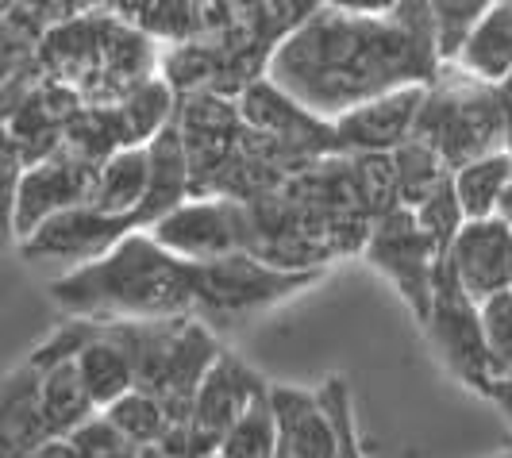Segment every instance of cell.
Returning <instances> with one entry per match:
<instances>
[{
    "label": "cell",
    "mask_w": 512,
    "mask_h": 458,
    "mask_svg": "<svg viewBox=\"0 0 512 458\" xmlns=\"http://www.w3.org/2000/svg\"><path fill=\"white\" fill-rule=\"evenodd\" d=\"M320 401L332 412L335 428H339V458H362L359 428H355V412H351V389L343 378H328L320 385Z\"/></svg>",
    "instance_id": "obj_26"
},
{
    "label": "cell",
    "mask_w": 512,
    "mask_h": 458,
    "mask_svg": "<svg viewBox=\"0 0 512 458\" xmlns=\"http://www.w3.org/2000/svg\"><path fill=\"white\" fill-rule=\"evenodd\" d=\"M501 108H505V151L512 154V93L501 85Z\"/></svg>",
    "instance_id": "obj_32"
},
{
    "label": "cell",
    "mask_w": 512,
    "mask_h": 458,
    "mask_svg": "<svg viewBox=\"0 0 512 458\" xmlns=\"http://www.w3.org/2000/svg\"><path fill=\"white\" fill-rule=\"evenodd\" d=\"M324 8L332 12H343V16H362V20H385L393 16L405 0H320Z\"/></svg>",
    "instance_id": "obj_29"
},
{
    "label": "cell",
    "mask_w": 512,
    "mask_h": 458,
    "mask_svg": "<svg viewBox=\"0 0 512 458\" xmlns=\"http://www.w3.org/2000/svg\"><path fill=\"white\" fill-rule=\"evenodd\" d=\"M451 185H455V197H459L466 220H493L505 189L512 185V154L497 151L478 162H466L462 170L451 174Z\"/></svg>",
    "instance_id": "obj_20"
},
{
    "label": "cell",
    "mask_w": 512,
    "mask_h": 458,
    "mask_svg": "<svg viewBox=\"0 0 512 458\" xmlns=\"http://www.w3.org/2000/svg\"><path fill=\"white\" fill-rule=\"evenodd\" d=\"M112 458H139V447H128V451H120V455H112Z\"/></svg>",
    "instance_id": "obj_35"
},
{
    "label": "cell",
    "mask_w": 512,
    "mask_h": 458,
    "mask_svg": "<svg viewBox=\"0 0 512 458\" xmlns=\"http://www.w3.org/2000/svg\"><path fill=\"white\" fill-rule=\"evenodd\" d=\"M170 104H174V97H170L166 81H154V77L139 81L128 97H124V104L112 112L120 147H147V143H154L166 131Z\"/></svg>",
    "instance_id": "obj_22"
},
{
    "label": "cell",
    "mask_w": 512,
    "mask_h": 458,
    "mask_svg": "<svg viewBox=\"0 0 512 458\" xmlns=\"http://www.w3.org/2000/svg\"><path fill=\"white\" fill-rule=\"evenodd\" d=\"M489 401L501 408L505 416L512 420V374H501L497 382H493V389H489Z\"/></svg>",
    "instance_id": "obj_30"
},
{
    "label": "cell",
    "mask_w": 512,
    "mask_h": 458,
    "mask_svg": "<svg viewBox=\"0 0 512 458\" xmlns=\"http://www.w3.org/2000/svg\"><path fill=\"white\" fill-rule=\"evenodd\" d=\"M320 270H285L274 266L258 255H228L220 262H208L201 266V278H197V312L205 316H220L231 320L239 312H251V308H266L274 301H282L289 293L305 289L316 281Z\"/></svg>",
    "instance_id": "obj_7"
},
{
    "label": "cell",
    "mask_w": 512,
    "mask_h": 458,
    "mask_svg": "<svg viewBox=\"0 0 512 458\" xmlns=\"http://www.w3.org/2000/svg\"><path fill=\"white\" fill-rule=\"evenodd\" d=\"M416 139L428 143L443 158V166L455 174L466 162H478L486 154H497V139H505V108L501 89H443L432 93L420 112Z\"/></svg>",
    "instance_id": "obj_4"
},
{
    "label": "cell",
    "mask_w": 512,
    "mask_h": 458,
    "mask_svg": "<svg viewBox=\"0 0 512 458\" xmlns=\"http://www.w3.org/2000/svg\"><path fill=\"white\" fill-rule=\"evenodd\" d=\"M131 228L139 224L128 216H108L93 204H81L47 220L31 239H24V255L27 262H74L77 270L93 258L108 255L124 235H131Z\"/></svg>",
    "instance_id": "obj_12"
},
{
    "label": "cell",
    "mask_w": 512,
    "mask_h": 458,
    "mask_svg": "<svg viewBox=\"0 0 512 458\" xmlns=\"http://www.w3.org/2000/svg\"><path fill=\"white\" fill-rule=\"evenodd\" d=\"M497 216H501L505 224H512V185L505 189V197H501V208H497Z\"/></svg>",
    "instance_id": "obj_33"
},
{
    "label": "cell",
    "mask_w": 512,
    "mask_h": 458,
    "mask_svg": "<svg viewBox=\"0 0 512 458\" xmlns=\"http://www.w3.org/2000/svg\"><path fill=\"white\" fill-rule=\"evenodd\" d=\"M74 366L77 374H81V382H85L89 401L97 405V412L116 405L120 397H128L131 389H139V382H135V362L124 351V343L112 339L101 324H97V335L85 343V351L77 355Z\"/></svg>",
    "instance_id": "obj_18"
},
{
    "label": "cell",
    "mask_w": 512,
    "mask_h": 458,
    "mask_svg": "<svg viewBox=\"0 0 512 458\" xmlns=\"http://www.w3.org/2000/svg\"><path fill=\"white\" fill-rule=\"evenodd\" d=\"M70 439H74V447L85 458H112V455H120V451H128L131 447L128 439L108 424V416H104V412H97L89 424H81Z\"/></svg>",
    "instance_id": "obj_28"
},
{
    "label": "cell",
    "mask_w": 512,
    "mask_h": 458,
    "mask_svg": "<svg viewBox=\"0 0 512 458\" xmlns=\"http://www.w3.org/2000/svg\"><path fill=\"white\" fill-rule=\"evenodd\" d=\"M216 455L224 458H278L282 455V435H278V420L270 408V393L258 397L255 405L243 412V420L228 432Z\"/></svg>",
    "instance_id": "obj_24"
},
{
    "label": "cell",
    "mask_w": 512,
    "mask_h": 458,
    "mask_svg": "<svg viewBox=\"0 0 512 458\" xmlns=\"http://www.w3.org/2000/svg\"><path fill=\"white\" fill-rule=\"evenodd\" d=\"M270 408L278 420L285 458H339V428L320 393L274 385Z\"/></svg>",
    "instance_id": "obj_14"
},
{
    "label": "cell",
    "mask_w": 512,
    "mask_h": 458,
    "mask_svg": "<svg viewBox=\"0 0 512 458\" xmlns=\"http://www.w3.org/2000/svg\"><path fill=\"white\" fill-rule=\"evenodd\" d=\"M505 89H509V93H512V77H509V85H505Z\"/></svg>",
    "instance_id": "obj_36"
},
{
    "label": "cell",
    "mask_w": 512,
    "mask_h": 458,
    "mask_svg": "<svg viewBox=\"0 0 512 458\" xmlns=\"http://www.w3.org/2000/svg\"><path fill=\"white\" fill-rule=\"evenodd\" d=\"M439 62L428 0H405L385 20L320 8L274 51L270 81L312 116L343 120L393 89H432Z\"/></svg>",
    "instance_id": "obj_1"
},
{
    "label": "cell",
    "mask_w": 512,
    "mask_h": 458,
    "mask_svg": "<svg viewBox=\"0 0 512 458\" xmlns=\"http://www.w3.org/2000/svg\"><path fill=\"white\" fill-rule=\"evenodd\" d=\"M266 393L270 389L262 385L255 370H247L231 355H220V362L208 370V378L201 382L193 408H189V435H193L197 455H216L231 428L243 420V412Z\"/></svg>",
    "instance_id": "obj_9"
},
{
    "label": "cell",
    "mask_w": 512,
    "mask_h": 458,
    "mask_svg": "<svg viewBox=\"0 0 512 458\" xmlns=\"http://www.w3.org/2000/svg\"><path fill=\"white\" fill-rule=\"evenodd\" d=\"M112 339L124 343L135 362V382L143 393L158 397L174 424H189V408L208 370L220 362V347L208 335L205 324L181 316V320H124L101 324Z\"/></svg>",
    "instance_id": "obj_3"
},
{
    "label": "cell",
    "mask_w": 512,
    "mask_h": 458,
    "mask_svg": "<svg viewBox=\"0 0 512 458\" xmlns=\"http://www.w3.org/2000/svg\"><path fill=\"white\" fill-rule=\"evenodd\" d=\"M366 258L401 289V297L420 316V324H428L432 297H436V270L439 262H443V251H439L436 239L424 231V224L416 220L412 208L393 204L389 212H382L378 228L370 231Z\"/></svg>",
    "instance_id": "obj_6"
},
{
    "label": "cell",
    "mask_w": 512,
    "mask_h": 458,
    "mask_svg": "<svg viewBox=\"0 0 512 458\" xmlns=\"http://www.w3.org/2000/svg\"><path fill=\"white\" fill-rule=\"evenodd\" d=\"M31 458H85V455L74 447V439H51V443H43Z\"/></svg>",
    "instance_id": "obj_31"
},
{
    "label": "cell",
    "mask_w": 512,
    "mask_h": 458,
    "mask_svg": "<svg viewBox=\"0 0 512 458\" xmlns=\"http://www.w3.org/2000/svg\"><path fill=\"white\" fill-rule=\"evenodd\" d=\"M424 328L432 335L439 358L447 362V370L459 382L489 397V389L497 382V366H493V351H489L482 305L455 281L447 262H439L436 270V297H432V316Z\"/></svg>",
    "instance_id": "obj_5"
},
{
    "label": "cell",
    "mask_w": 512,
    "mask_h": 458,
    "mask_svg": "<svg viewBox=\"0 0 512 458\" xmlns=\"http://www.w3.org/2000/svg\"><path fill=\"white\" fill-rule=\"evenodd\" d=\"M501 458H512V451H509V455H501Z\"/></svg>",
    "instance_id": "obj_38"
},
{
    "label": "cell",
    "mask_w": 512,
    "mask_h": 458,
    "mask_svg": "<svg viewBox=\"0 0 512 458\" xmlns=\"http://www.w3.org/2000/svg\"><path fill=\"white\" fill-rule=\"evenodd\" d=\"M459 62L470 81L478 85H509L512 77V4L509 0H497L482 16V24L466 35L459 51Z\"/></svg>",
    "instance_id": "obj_17"
},
{
    "label": "cell",
    "mask_w": 512,
    "mask_h": 458,
    "mask_svg": "<svg viewBox=\"0 0 512 458\" xmlns=\"http://www.w3.org/2000/svg\"><path fill=\"white\" fill-rule=\"evenodd\" d=\"M97 170L85 158H51L12 185V228L20 239H31L47 220L93 204Z\"/></svg>",
    "instance_id": "obj_8"
},
{
    "label": "cell",
    "mask_w": 512,
    "mask_h": 458,
    "mask_svg": "<svg viewBox=\"0 0 512 458\" xmlns=\"http://www.w3.org/2000/svg\"><path fill=\"white\" fill-rule=\"evenodd\" d=\"M151 235L174 251L185 262H220L228 255H239L243 243H247V231H243V216L231 208L228 201H193L174 208L170 216H162L151 228Z\"/></svg>",
    "instance_id": "obj_10"
},
{
    "label": "cell",
    "mask_w": 512,
    "mask_h": 458,
    "mask_svg": "<svg viewBox=\"0 0 512 458\" xmlns=\"http://www.w3.org/2000/svg\"><path fill=\"white\" fill-rule=\"evenodd\" d=\"M509 4H512V0H509Z\"/></svg>",
    "instance_id": "obj_40"
},
{
    "label": "cell",
    "mask_w": 512,
    "mask_h": 458,
    "mask_svg": "<svg viewBox=\"0 0 512 458\" xmlns=\"http://www.w3.org/2000/svg\"><path fill=\"white\" fill-rule=\"evenodd\" d=\"M497 0H428L432 8V24H436V43L443 62H455L466 43V35L482 24L489 8Z\"/></svg>",
    "instance_id": "obj_25"
},
{
    "label": "cell",
    "mask_w": 512,
    "mask_h": 458,
    "mask_svg": "<svg viewBox=\"0 0 512 458\" xmlns=\"http://www.w3.org/2000/svg\"><path fill=\"white\" fill-rule=\"evenodd\" d=\"M482 320H486L489 351H493V366L497 378L512 374V293H501L482 305Z\"/></svg>",
    "instance_id": "obj_27"
},
{
    "label": "cell",
    "mask_w": 512,
    "mask_h": 458,
    "mask_svg": "<svg viewBox=\"0 0 512 458\" xmlns=\"http://www.w3.org/2000/svg\"><path fill=\"white\" fill-rule=\"evenodd\" d=\"M104 416H108V424L124 435L131 447H154L174 428L166 405L158 397H151V393H143V389H131L128 397H120L116 405L104 408Z\"/></svg>",
    "instance_id": "obj_23"
},
{
    "label": "cell",
    "mask_w": 512,
    "mask_h": 458,
    "mask_svg": "<svg viewBox=\"0 0 512 458\" xmlns=\"http://www.w3.org/2000/svg\"><path fill=\"white\" fill-rule=\"evenodd\" d=\"M185 185H189V147L174 128H166L151 143V193L139 208V228H154L162 216L185 204Z\"/></svg>",
    "instance_id": "obj_19"
},
{
    "label": "cell",
    "mask_w": 512,
    "mask_h": 458,
    "mask_svg": "<svg viewBox=\"0 0 512 458\" xmlns=\"http://www.w3.org/2000/svg\"><path fill=\"white\" fill-rule=\"evenodd\" d=\"M443 262L478 305L512 293V224L501 216L466 220Z\"/></svg>",
    "instance_id": "obj_11"
},
{
    "label": "cell",
    "mask_w": 512,
    "mask_h": 458,
    "mask_svg": "<svg viewBox=\"0 0 512 458\" xmlns=\"http://www.w3.org/2000/svg\"><path fill=\"white\" fill-rule=\"evenodd\" d=\"M278 458H285V455H278Z\"/></svg>",
    "instance_id": "obj_39"
},
{
    "label": "cell",
    "mask_w": 512,
    "mask_h": 458,
    "mask_svg": "<svg viewBox=\"0 0 512 458\" xmlns=\"http://www.w3.org/2000/svg\"><path fill=\"white\" fill-rule=\"evenodd\" d=\"M0 443H4V458H31L43 443H51L47 420H43V374H35L27 362L4 385Z\"/></svg>",
    "instance_id": "obj_15"
},
{
    "label": "cell",
    "mask_w": 512,
    "mask_h": 458,
    "mask_svg": "<svg viewBox=\"0 0 512 458\" xmlns=\"http://www.w3.org/2000/svg\"><path fill=\"white\" fill-rule=\"evenodd\" d=\"M93 416H97V405L89 401L74 362L54 366V370L43 374V420H47L51 439H70Z\"/></svg>",
    "instance_id": "obj_21"
},
{
    "label": "cell",
    "mask_w": 512,
    "mask_h": 458,
    "mask_svg": "<svg viewBox=\"0 0 512 458\" xmlns=\"http://www.w3.org/2000/svg\"><path fill=\"white\" fill-rule=\"evenodd\" d=\"M424 101H428V85L393 89V93L374 97L370 104L347 112L343 120H335V135H339V143H347L355 151H401L405 143L416 139V124H420Z\"/></svg>",
    "instance_id": "obj_13"
},
{
    "label": "cell",
    "mask_w": 512,
    "mask_h": 458,
    "mask_svg": "<svg viewBox=\"0 0 512 458\" xmlns=\"http://www.w3.org/2000/svg\"><path fill=\"white\" fill-rule=\"evenodd\" d=\"M147 193H151V143L124 147L97 166L93 208H101L108 216H128L139 224V208L147 204Z\"/></svg>",
    "instance_id": "obj_16"
},
{
    "label": "cell",
    "mask_w": 512,
    "mask_h": 458,
    "mask_svg": "<svg viewBox=\"0 0 512 458\" xmlns=\"http://www.w3.org/2000/svg\"><path fill=\"white\" fill-rule=\"evenodd\" d=\"M205 458H224V455H205Z\"/></svg>",
    "instance_id": "obj_37"
},
{
    "label": "cell",
    "mask_w": 512,
    "mask_h": 458,
    "mask_svg": "<svg viewBox=\"0 0 512 458\" xmlns=\"http://www.w3.org/2000/svg\"><path fill=\"white\" fill-rule=\"evenodd\" d=\"M201 266L166 251L154 235L131 231L108 255L77 266L51 285L54 305L89 324L181 320L197 312Z\"/></svg>",
    "instance_id": "obj_2"
},
{
    "label": "cell",
    "mask_w": 512,
    "mask_h": 458,
    "mask_svg": "<svg viewBox=\"0 0 512 458\" xmlns=\"http://www.w3.org/2000/svg\"><path fill=\"white\" fill-rule=\"evenodd\" d=\"M139 458H170V455H166V451L154 443V447H139Z\"/></svg>",
    "instance_id": "obj_34"
}]
</instances>
